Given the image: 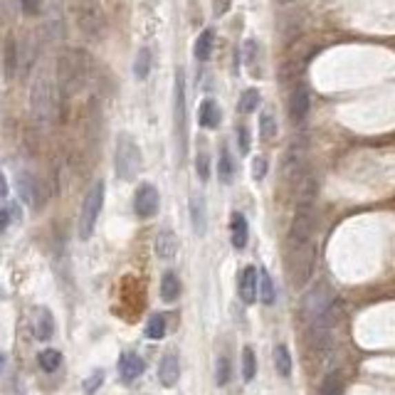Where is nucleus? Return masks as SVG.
Wrapping results in <instances>:
<instances>
[{
  "instance_id": "obj_1",
  "label": "nucleus",
  "mask_w": 395,
  "mask_h": 395,
  "mask_svg": "<svg viewBox=\"0 0 395 395\" xmlns=\"http://www.w3.org/2000/svg\"><path fill=\"white\" fill-rule=\"evenodd\" d=\"M89 72V59L82 50H65L57 59V84L65 94H74L84 87Z\"/></svg>"
},
{
  "instance_id": "obj_2",
  "label": "nucleus",
  "mask_w": 395,
  "mask_h": 395,
  "mask_svg": "<svg viewBox=\"0 0 395 395\" xmlns=\"http://www.w3.org/2000/svg\"><path fill=\"white\" fill-rule=\"evenodd\" d=\"M114 165H117V176L124 178V181H134L136 173L141 171V151H139V143L129 134H121L117 139Z\"/></svg>"
},
{
  "instance_id": "obj_3",
  "label": "nucleus",
  "mask_w": 395,
  "mask_h": 395,
  "mask_svg": "<svg viewBox=\"0 0 395 395\" xmlns=\"http://www.w3.org/2000/svg\"><path fill=\"white\" fill-rule=\"evenodd\" d=\"M314 237V203L312 201H299L296 203L294 220H292V230H290V252L309 245Z\"/></svg>"
},
{
  "instance_id": "obj_4",
  "label": "nucleus",
  "mask_w": 395,
  "mask_h": 395,
  "mask_svg": "<svg viewBox=\"0 0 395 395\" xmlns=\"http://www.w3.org/2000/svg\"><path fill=\"white\" fill-rule=\"evenodd\" d=\"M30 109L37 121H50L54 114V84L45 74H37L30 87Z\"/></svg>"
},
{
  "instance_id": "obj_5",
  "label": "nucleus",
  "mask_w": 395,
  "mask_h": 395,
  "mask_svg": "<svg viewBox=\"0 0 395 395\" xmlns=\"http://www.w3.org/2000/svg\"><path fill=\"white\" fill-rule=\"evenodd\" d=\"M101 205H104V183L97 181V183L92 185V190L87 193V198H84L82 210H79V225H77L79 240H89V237H92L97 220H99Z\"/></svg>"
},
{
  "instance_id": "obj_6",
  "label": "nucleus",
  "mask_w": 395,
  "mask_h": 395,
  "mask_svg": "<svg viewBox=\"0 0 395 395\" xmlns=\"http://www.w3.org/2000/svg\"><path fill=\"white\" fill-rule=\"evenodd\" d=\"M173 121H176V139H178V148H181V156L185 154V146H188V112H185V77L183 72H176V94H173Z\"/></svg>"
},
{
  "instance_id": "obj_7",
  "label": "nucleus",
  "mask_w": 395,
  "mask_h": 395,
  "mask_svg": "<svg viewBox=\"0 0 395 395\" xmlns=\"http://www.w3.org/2000/svg\"><path fill=\"white\" fill-rule=\"evenodd\" d=\"M290 257H292L290 260L292 282H294L296 287H304V284L309 282V277H312L314 262H316V247H314V242H309L304 247L290 252Z\"/></svg>"
},
{
  "instance_id": "obj_8",
  "label": "nucleus",
  "mask_w": 395,
  "mask_h": 395,
  "mask_svg": "<svg viewBox=\"0 0 395 395\" xmlns=\"http://www.w3.org/2000/svg\"><path fill=\"white\" fill-rule=\"evenodd\" d=\"M159 190H156V185L151 183H141L139 185V190H136L134 195V210L139 218H154L156 210H159Z\"/></svg>"
},
{
  "instance_id": "obj_9",
  "label": "nucleus",
  "mask_w": 395,
  "mask_h": 395,
  "mask_svg": "<svg viewBox=\"0 0 395 395\" xmlns=\"http://www.w3.org/2000/svg\"><path fill=\"white\" fill-rule=\"evenodd\" d=\"M304 161H307V141L304 139H299V141H294L290 146V154H287V159H284V178H294L296 173L304 168Z\"/></svg>"
},
{
  "instance_id": "obj_10",
  "label": "nucleus",
  "mask_w": 395,
  "mask_h": 395,
  "mask_svg": "<svg viewBox=\"0 0 395 395\" xmlns=\"http://www.w3.org/2000/svg\"><path fill=\"white\" fill-rule=\"evenodd\" d=\"M77 23H79V28L87 32V35H99L101 25H104V20H101V10L94 6V3H87V6L79 8Z\"/></svg>"
},
{
  "instance_id": "obj_11",
  "label": "nucleus",
  "mask_w": 395,
  "mask_h": 395,
  "mask_svg": "<svg viewBox=\"0 0 395 395\" xmlns=\"http://www.w3.org/2000/svg\"><path fill=\"white\" fill-rule=\"evenodd\" d=\"M181 378V363H178V356L176 354H165L161 358V366H159V381L163 388H173Z\"/></svg>"
},
{
  "instance_id": "obj_12",
  "label": "nucleus",
  "mask_w": 395,
  "mask_h": 395,
  "mask_svg": "<svg viewBox=\"0 0 395 395\" xmlns=\"http://www.w3.org/2000/svg\"><path fill=\"white\" fill-rule=\"evenodd\" d=\"M309 114V92L307 87H296L290 97V119L292 124H301Z\"/></svg>"
},
{
  "instance_id": "obj_13",
  "label": "nucleus",
  "mask_w": 395,
  "mask_h": 395,
  "mask_svg": "<svg viewBox=\"0 0 395 395\" xmlns=\"http://www.w3.org/2000/svg\"><path fill=\"white\" fill-rule=\"evenodd\" d=\"M143 358L136 354H121V358H119V376H121V381L124 383H131V381H136V378L143 373Z\"/></svg>"
},
{
  "instance_id": "obj_14",
  "label": "nucleus",
  "mask_w": 395,
  "mask_h": 395,
  "mask_svg": "<svg viewBox=\"0 0 395 395\" xmlns=\"http://www.w3.org/2000/svg\"><path fill=\"white\" fill-rule=\"evenodd\" d=\"M18 193H20V201L28 203L30 207H37L40 205V190H37V181L30 176L28 171H20L18 173Z\"/></svg>"
},
{
  "instance_id": "obj_15",
  "label": "nucleus",
  "mask_w": 395,
  "mask_h": 395,
  "mask_svg": "<svg viewBox=\"0 0 395 395\" xmlns=\"http://www.w3.org/2000/svg\"><path fill=\"white\" fill-rule=\"evenodd\" d=\"M240 299L245 304H252L257 299V270L254 267H245L240 274Z\"/></svg>"
},
{
  "instance_id": "obj_16",
  "label": "nucleus",
  "mask_w": 395,
  "mask_h": 395,
  "mask_svg": "<svg viewBox=\"0 0 395 395\" xmlns=\"http://www.w3.org/2000/svg\"><path fill=\"white\" fill-rule=\"evenodd\" d=\"M247 220H245V215H240V212H232L230 218V242L235 250H242L245 245H247Z\"/></svg>"
},
{
  "instance_id": "obj_17",
  "label": "nucleus",
  "mask_w": 395,
  "mask_h": 395,
  "mask_svg": "<svg viewBox=\"0 0 395 395\" xmlns=\"http://www.w3.org/2000/svg\"><path fill=\"white\" fill-rule=\"evenodd\" d=\"M190 223L198 235H205L207 230V218H205V201L203 195H190Z\"/></svg>"
},
{
  "instance_id": "obj_18",
  "label": "nucleus",
  "mask_w": 395,
  "mask_h": 395,
  "mask_svg": "<svg viewBox=\"0 0 395 395\" xmlns=\"http://www.w3.org/2000/svg\"><path fill=\"white\" fill-rule=\"evenodd\" d=\"M52 334H54L52 314H50V309L40 307L35 312V338H40V341H48V338H52Z\"/></svg>"
},
{
  "instance_id": "obj_19",
  "label": "nucleus",
  "mask_w": 395,
  "mask_h": 395,
  "mask_svg": "<svg viewBox=\"0 0 395 395\" xmlns=\"http://www.w3.org/2000/svg\"><path fill=\"white\" fill-rule=\"evenodd\" d=\"M178 252V237L171 230H163L156 237V254L161 260H173Z\"/></svg>"
},
{
  "instance_id": "obj_20",
  "label": "nucleus",
  "mask_w": 395,
  "mask_h": 395,
  "mask_svg": "<svg viewBox=\"0 0 395 395\" xmlns=\"http://www.w3.org/2000/svg\"><path fill=\"white\" fill-rule=\"evenodd\" d=\"M198 121H201V126H205V129H218L220 106L215 104L212 99H205L201 104V109H198Z\"/></svg>"
},
{
  "instance_id": "obj_21",
  "label": "nucleus",
  "mask_w": 395,
  "mask_h": 395,
  "mask_svg": "<svg viewBox=\"0 0 395 395\" xmlns=\"http://www.w3.org/2000/svg\"><path fill=\"white\" fill-rule=\"evenodd\" d=\"M178 296H181V282H178V277L173 272H165L163 279H161V299H163L165 304H171Z\"/></svg>"
},
{
  "instance_id": "obj_22",
  "label": "nucleus",
  "mask_w": 395,
  "mask_h": 395,
  "mask_svg": "<svg viewBox=\"0 0 395 395\" xmlns=\"http://www.w3.org/2000/svg\"><path fill=\"white\" fill-rule=\"evenodd\" d=\"M274 368H277V373L282 378L292 376V356H290V348L284 346V343H279V346L274 348Z\"/></svg>"
},
{
  "instance_id": "obj_23",
  "label": "nucleus",
  "mask_w": 395,
  "mask_h": 395,
  "mask_svg": "<svg viewBox=\"0 0 395 395\" xmlns=\"http://www.w3.org/2000/svg\"><path fill=\"white\" fill-rule=\"evenodd\" d=\"M212 45H215V32L212 30H203L201 37L195 40V59H207L212 52Z\"/></svg>"
},
{
  "instance_id": "obj_24",
  "label": "nucleus",
  "mask_w": 395,
  "mask_h": 395,
  "mask_svg": "<svg viewBox=\"0 0 395 395\" xmlns=\"http://www.w3.org/2000/svg\"><path fill=\"white\" fill-rule=\"evenodd\" d=\"M148 72H151V50L141 48L134 59V77L139 79V82H143V79L148 77Z\"/></svg>"
},
{
  "instance_id": "obj_25",
  "label": "nucleus",
  "mask_w": 395,
  "mask_h": 395,
  "mask_svg": "<svg viewBox=\"0 0 395 395\" xmlns=\"http://www.w3.org/2000/svg\"><path fill=\"white\" fill-rule=\"evenodd\" d=\"M20 70V52H18V42L8 40L6 42V74L8 77H15V72Z\"/></svg>"
},
{
  "instance_id": "obj_26",
  "label": "nucleus",
  "mask_w": 395,
  "mask_h": 395,
  "mask_svg": "<svg viewBox=\"0 0 395 395\" xmlns=\"http://www.w3.org/2000/svg\"><path fill=\"white\" fill-rule=\"evenodd\" d=\"M257 296L265 304H274V284H272V277L265 270L257 272Z\"/></svg>"
},
{
  "instance_id": "obj_27",
  "label": "nucleus",
  "mask_w": 395,
  "mask_h": 395,
  "mask_svg": "<svg viewBox=\"0 0 395 395\" xmlns=\"http://www.w3.org/2000/svg\"><path fill=\"white\" fill-rule=\"evenodd\" d=\"M254 376H257V358H254L252 348L245 346V348H242V378L250 383Z\"/></svg>"
},
{
  "instance_id": "obj_28",
  "label": "nucleus",
  "mask_w": 395,
  "mask_h": 395,
  "mask_svg": "<svg viewBox=\"0 0 395 395\" xmlns=\"http://www.w3.org/2000/svg\"><path fill=\"white\" fill-rule=\"evenodd\" d=\"M260 134L265 141L277 139V119H274V114H272L270 109L262 112V117H260Z\"/></svg>"
},
{
  "instance_id": "obj_29",
  "label": "nucleus",
  "mask_w": 395,
  "mask_h": 395,
  "mask_svg": "<svg viewBox=\"0 0 395 395\" xmlns=\"http://www.w3.org/2000/svg\"><path fill=\"white\" fill-rule=\"evenodd\" d=\"M146 336L151 338V341H161V338L165 336V316H163V314H156V316L148 318Z\"/></svg>"
},
{
  "instance_id": "obj_30",
  "label": "nucleus",
  "mask_w": 395,
  "mask_h": 395,
  "mask_svg": "<svg viewBox=\"0 0 395 395\" xmlns=\"http://www.w3.org/2000/svg\"><path fill=\"white\" fill-rule=\"evenodd\" d=\"M37 363H40L42 371H57L59 363H62V356H59V351H54V348H48V351H42L40 356H37Z\"/></svg>"
},
{
  "instance_id": "obj_31",
  "label": "nucleus",
  "mask_w": 395,
  "mask_h": 395,
  "mask_svg": "<svg viewBox=\"0 0 395 395\" xmlns=\"http://www.w3.org/2000/svg\"><path fill=\"white\" fill-rule=\"evenodd\" d=\"M257 104H260V92H257V89H247V92L242 94V99H240V112L242 114L254 112V109H257Z\"/></svg>"
},
{
  "instance_id": "obj_32",
  "label": "nucleus",
  "mask_w": 395,
  "mask_h": 395,
  "mask_svg": "<svg viewBox=\"0 0 395 395\" xmlns=\"http://www.w3.org/2000/svg\"><path fill=\"white\" fill-rule=\"evenodd\" d=\"M218 176L223 183H230L232 181V161H230V154L223 151L220 154V161H218Z\"/></svg>"
},
{
  "instance_id": "obj_33",
  "label": "nucleus",
  "mask_w": 395,
  "mask_h": 395,
  "mask_svg": "<svg viewBox=\"0 0 395 395\" xmlns=\"http://www.w3.org/2000/svg\"><path fill=\"white\" fill-rule=\"evenodd\" d=\"M227 381H230V358H227V356H220L218 366H215V383L225 385Z\"/></svg>"
},
{
  "instance_id": "obj_34",
  "label": "nucleus",
  "mask_w": 395,
  "mask_h": 395,
  "mask_svg": "<svg viewBox=\"0 0 395 395\" xmlns=\"http://www.w3.org/2000/svg\"><path fill=\"white\" fill-rule=\"evenodd\" d=\"M195 171H198L201 181H207V178H210V156H207L205 151H201L198 159H195Z\"/></svg>"
},
{
  "instance_id": "obj_35",
  "label": "nucleus",
  "mask_w": 395,
  "mask_h": 395,
  "mask_svg": "<svg viewBox=\"0 0 395 395\" xmlns=\"http://www.w3.org/2000/svg\"><path fill=\"white\" fill-rule=\"evenodd\" d=\"M321 395H341V381L336 376H329L321 385Z\"/></svg>"
},
{
  "instance_id": "obj_36",
  "label": "nucleus",
  "mask_w": 395,
  "mask_h": 395,
  "mask_svg": "<svg viewBox=\"0 0 395 395\" xmlns=\"http://www.w3.org/2000/svg\"><path fill=\"white\" fill-rule=\"evenodd\" d=\"M101 383H104V373L97 371V373H92V378H89L87 383H84V390H87V393H94V390L99 388Z\"/></svg>"
},
{
  "instance_id": "obj_37",
  "label": "nucleus",
  "mask_w": 395,
  "mask_h": 395,
  "mask_svg": "<svg viewBox=\"0 0 395 395\" xmlns=\"http://www.w3.org/2000/svg\"><path fill=\"white\" fill-rule=\"evenodd\" d=\"M267 173V161L265 159H254L252 161V178L254 181H262Z\"/></svg>"
},
{
  "instance_id": "obj_38",
  "label": "nucleus",
  "mask_w": 395,
  "mask_h": 395,
  "mask_svg": "<svg viewBox=\"0 0 395 395\" xmlns=\"http://www.w3.org/2000/svg\"><path fill=\"white\" fill-rule=\"evenodd\" d=\"M237 136H240V148H242V154H250V134L245 126H240L237 129Z\"/></svg>"
},
{
  "instance_id": "obj_39",
  "label": "nucleus",
  "mask_w": 395,
  "mask_h": 395,
  "mask_svg": "<svg viewBox=\"0 0 395 395\" xmlns=\"http://www.w3.org/2000/svg\"><path fill=\"white\" fill-rule=\"evenodd\" d=\"M20 6H23V10L28 12V15H35V12L40 10V0H20Z\"/></svg>"
},
{
  "instance_id": "obj_40",
  "label": "nucleus",
  "mask_w": 395,
  "mask_h": 395,
  "mask_svg": "<svg viewBox=\"0 0 395 395\" xmlns=\"http://www.w3.org/2000/svg\"><path fill=\"white\" fill-rule=\"evenodd\" d=\"M227 8H230V0H212V10H215V15H225Z\"/></svg>"
},
{
  "instance_id": "obj_41",
  "label": "nucleus",
  "mask_w": 395,
  "mask_h": 395,
  "mask_svg": "<svg viewBox=\"0 0 395 395\" xmlns=\"http://www.w3.org/2000/svg\"><path fill=\"white\" fill-rule=\"evenodd\" d=\"M8 225H10V212H8L6 207H0V232L6 230Z\"/></svg>"
},
{
  "instance_id": "obj_42",
  "label": "nucleus",
  "mask_w": 395,
  "mask_h": 395,
  "mask_svg": "<svg viewBox=\"0 0 395 395\" xmlns=\"http://www.w3.org/2000/svg\"><path fill=\"white\" fill-rule=\"evenodd\" d=\"M8 195V181H6V176L0 173V198H6Z\"/></svg>"
},
{
  "instance_id": "obj_43",
  "label": "nucleus",
  "mask_w": 395,
  "mask_h": 395,
  "mask_svg": "<svg viewBox=\"0 0 395 395\" xmlns=\"http://www.w3.org/2000/svg\"><path fill=\"white\" fill-rule=\"evenodd\" d=\"M0 368H3V356H0Z\"/></svg>"
},
{
  "instance_id": "obj_44",
  "label": "nucleus",
  "mask_w": 395,
  "mask_h": 395,
  "mask_svg": "<svg viewBox=\"0 0 395 395\" xmlns=\"http://www.w3.org/2000/svg\"><path fill=\"white\" fill-rule=\"evenodd\" d=\"M282 3H294V0H282Z\"/></svg>"
}]
</instances>
